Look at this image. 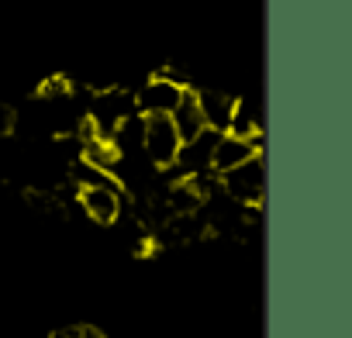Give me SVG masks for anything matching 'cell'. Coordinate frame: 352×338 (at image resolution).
I'll return each mask as SVG.
<instances>
[{"mask_svg":"<svg viewBox=\"0 0 352 338\" xmlns=\"http://www.w3.org/2000/svg\"><path fill=\"white\" fill-rule=\"evenodd\" d=\"M73 97V83L66 76H49L42 87H38V100L45 104H56V100H69Z\"/></svg>","mask_w":352,"mask_h":338,"instance_id":"30bf717a","label":"cell"},{"mask_svg":"<svg viewBox=\"0 0 352 338\" xmlns=\"http://www.w3.org/2000/svg\"><path fill=\"white\" fill-rule=\"evenodd\" d=\"M176 152H180V135L173 128L169 114H152L142 124V155L148 159V166H155L159 173L173 169Z\"/></svg>","mask_w":352,"mask_h":338,"instance_id":"7a4b0ae2","label":"cell"},{"mask_svg":"<svg viewBox=\"0 0 352 338\" xmlns=\"http://www.w3.org/2000/svg\"><path fill=\"white\" fill-rule=\"evenodd\" d=\"M14 131H18V114H14L8 104H0V142L11 138Z\"/></svg>","mask_w":352,"mask_h":338,"instance_id":"8fae6325","label":"cell"},{"mask_svg":"<svg viewBox=\"0 0 352 338\" xmlns=\"http://www.w3.org/2000/svg\"><path fill=\"white\" fill-rule=\"evenodd\" d=\"M194 100H197V111H201L204 128H211V131H218V135L228 131L232 114H235V100H239V97L208 87V90H194Z\"/></svg>","mask_w":352,"mask_h":338,"instance_id":"8992f818","label":"cell"},{"mask_svg":"<svg viewBox=\"0 0 352 338\" xmlns=\"http://www.w3.org/2000/svg\"><path fill=\"white\" fill-rule=\"evenodd\" d=\"M80 207L94 225H118L121 221V187H80Z\"/></svg>","mask_w":352,"mask_h":338,"instance_id":"5b68a950","label":"cell"},{"mask_svg":"<svg viewBox=\"0 0 352 338\" xmlns=\"http://www.w3.org/2000/svg\"><path fill=\"white\" fill-rule=\"evenodd\" d=\"M187 90H190V87L169 80L166 73H155V76H148V80L135 90V111H138L142 117H152V114H173L176 107H180V100H184Z\"/></svg>","mask_w":352,"mask_h":338,"instance_id":"3957f363","label":"cell"},{"mask_svg":"<svg viewBox=\"0 0 352 338\" xmlns=\"http://www.w3.org/2000/svg\"><path fill=\"white\" fill-rule=\"evenodd\" d=\"M259 114L249 100H235V114H232V124H228V135L235 138H259Z\"/></svg>","mask_w":352,"mask_h":338,"instance_id":"9c48e42d","label":"cell"},{"mask_svg":"<svg viewBox=\"0 0 352 338\" xmlns=\"http://www.w3.org/2000/svg\"><path fill=\"white\" fill-rule=\"evenodd\" d=\"M218 190L239 207H263V197H266L263 152H256L252 159H245L242 166L228 169V173H218Z\"/></svg>","mask_w":352,"mask_h":338,"instance_id":"6da1fadb","label":"cell"},{"mask_svg":"<svg viewBox=\"0 0 352 338\" xmlns=\"http://www.w3.org/2000/svg\"><path fill=\"white\" fill-rule=\"evenodd\" d=\"M169 117H173V128H176V135H180V142H187V138H194V135H201V131H204V121H201V111H197L194 90H187V93H184L180 107H176Z\"/></svg>","mask_w":352,"mask_h":338,"instance_id":"ba28073f","label":"cell"},{"mask_svg":"<svg viewBox=\"0 0 352 338\" xmlns=\"http://www.w3.org/2000/svg\"><path fill=\"white\" fill-rule=\"evenodd\" d=\"M214 142H218V131H211V128H204L201 135H194L187 142H180V152H176V162H173L176 177H180V180H194V177L214 173V169H211Z\"/></svg>","mask_w":352,"mask_h":338,"instance_id":"277c9868","label":"cell"},{"mask_svg":"<svg viewBox=\"0 0 352 338\" xmlns=\"http://www.w3.org/2000/svg\"><path fill=\"white\" fill-rule=\"evenodd\" d=\"M259 148H263V138H235V135L221 131L214 142V152H211V169L214 173H228V169L252 159Z\"/></svg>","mask_w":352,"mask_h":338,"instance_id":"52a82bcc","label":"cell"}]
</instances>
